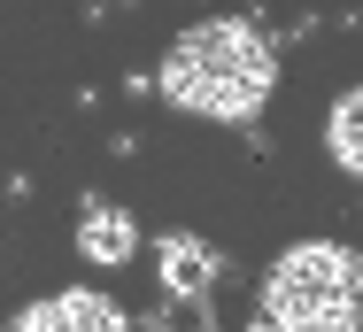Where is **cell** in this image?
Listing matches in <instances>:
<instances>
[{
    "label": "cell",
    "instance_id": "cell-1",
    "mask_svg": "<svg viewBox=\"0 0 363 332\" xmlns=\"http://www.w3.org/2000/svg\"><path fill=\"white\" fill-rule=\"evenodd\" d=\"M162 101L178 116H209V124H255L271 109V85H279V47L240 23V16H209L194 31L170 39L162 55Z\"/></svg>",
    "mask_w": 363,
    "mask_h": 332
},
{
    "label": "cell",
    "instance_id": "cell-2",
    "mask_svg": "<svg viewBox=\"0 0 363 332\" xmlns=\"http://www.w3.org/2000/svg\"><path fill=\"white\" fill-rule=\"evenodd\" d=\"M271 332H363V255L340 240H294L263 270Z\"/></svg>",
    "mask_w": 363,
    "mask_h": 332
},
{
    "label": "cell",
    "instance_id": "cell-6",
    "mask_svg": "<svg viewBox=\"0 0 363 332\" xmlns=\"http://www.w3.org/2000/svg\"><path fill=\"white\" fill-rule=\"evenodd\" d=\"M325 147H333V162L363 178V85H348L340 101H333V124H325Z\"/></svg>",
    "mask_w": 363,
    "mask_h": 332
},
{
    "label": "cell",
    "instance_id": "cell-5",
    "mask_svg": "<svg viewBox=\"0 0 363 332\" xmlns=\"http://www.w3.org/2000/svg\"><path fill=\"white\" fill-rule=\"evenodd\" d=\"M162 286H170L178 301H201V294L217 286V248L194 240V232H170V240H162Z\"/></svg>",
    "mask_w": 363,
    "mask_h": 332
},
{
    "label": "cell",
    "instance_id": "cell-4",
    "mask_svg": "<svg viewBox=\"0 0 363 332\" xmlns=\"http://www.w3.org/2000/svg\"><path fill=\"white\" fill-rule=\"evenodd\" d=\"M77 248H85V263H132V248H140L132 209H116V201H85V209H77Z\"/></svg>",
    "mask_w": 363,
    "mask_h": 332
},
{
    "label": "cell",
    "instance_id": "cell-3",
    "mask_svg": "<svg viewBox=\"0 0 363 332\" xmlns=\"http://www.w3.org/2000/svg\"><path fill=\"white\" fill-rule=\"evenodd\" d=\"M16 332H124V309L108 301V294H47V301H31Z\"/></svg>",
    "mask_w": 363,
    "mask_h": 332
}]
</instances>
